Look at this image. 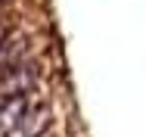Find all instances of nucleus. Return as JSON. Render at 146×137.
Returning <instances> with one entry per match:
<instances>
[{
    "label": "nucleus",
    "instance_id": "obj_7",
    "mask_svg": "<svg viewBox=\"0 0 146 137\" xmlns=\"http://www.w3.org/2000/svg\"><path fill=\"white\" fill-rule=\"evenodd\" d=\"M40 137H50V131H44V134H40Z\"/></svg>",
    "mask_w": 146,
    "mask_h": 137
},
{
    "label": "nucleus",
    "instance_id": "obj_4",
    "mask_svg": "<svg viewBox=\"0 0 146 137\" xmlns=\"http://www.w3.org/2000/svg\"><path fill=\"white\" fill-rule=\"evenodd\" d=\"M28 56V41H22V37H9V41H3L0 44V65H9V62H22Z\"/></svg>",
    "mask_w": 146,
    "mask_h": 137
},
{
    "label": "nucleus",
    "instance_id": "obj_8",
    "mask_svg": "<svg viewBox=\"0 0 146 137\" xmlns=\"http://www.w3.org/2000/svg\"><path fill=\"white\" fill-rule=\"evenodd\" d=\"M0 3H9V0H0Z\"/></svg>",
    "mask_w": 146,
    "mask_h": 137
},
{
    "label": "nucleus",
    "instance_id": "obj_5",
    "mask_svg": "<svg viewBox=\"0 0 146 137\" xmlns=\"http://www.w3.org/2000/svg\"><path fill=\"white\" fill-rule=\"evenodd\" d=\"M9 37H13V25H9V19H3V22H0V44L9 41Z\"/></svg>",
    "mask_w": 146,
    "mask_h": 137
},
{
    "label": "nucleus",
    "instance_id": "obj_6",
    "mask_svg": "<svg viewBox=\"0 0 146 137\" xmlns=\"http://www.w3.org/2000/svg\"><path fill=\"white\" fill-rule=\"evenodd\" d=\"M6 19V3H0V22Z\"/></svg>",
    "mask_w": 146,
    "mask_h": 137
},
{
    "label": "nucleus",
    "instance_id": "obj_3",
    "mask_svg": "<svg viewBox=\"0 0 146 137\" xmlns=\"http://www.w3.org/2000/svg\"><path fill=\"white\" fill-rule=\"evenodd\" d=\"M28 106H31V94H19V97H9V100H0V137L13 134V128L28 112Z\"/></svg>",
    "mask_w": 146,
    "mask_h": 137
},
{
    "label": "nucleus",
    "instance_id": "obj_1",
    "mask_svg": "<svg viewBox=\"0 0 146 137\" xmlns=\"http://www.w3.org/2000/svg\"><path fill=\"white\" fill-rule=\"evenodd\" d=\"M37 65L22 59V62H9V65H0V100H9V97H19V94H31L37 87Z\"/></svg>",
    "mask_w": 146,
    "mask_h": 137
},
{
    "label": "nucleus",
    "instance_id": "obj_2",
    "mask_svg": "<svg viewBox=\"0 0 146 137\" xmlns=\"http://www.w3.org/2000/svg\"><path fill=\"white\" fill-rule=\"evenodd\" d=\"M44 131H50V106L47 103H31L9 137H40Z\"/></svg>",
    "mask_w": 146,
    "mask_h": 137
}]
</instances>
